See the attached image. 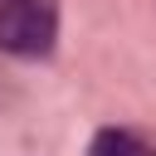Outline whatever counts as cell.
I'll return each instance as SVG.
<instances>
[{
    "instance_id": "cell-1",
    "label": "cell",
    "mask_w": 156,
    "mask_h": 156,
    "mask_svg": "<svg viewBox=\"0 0 156 156\" xmlns=\"http://www.w3.org/2000/svg\"><path fill=\"white\" fill-rule=\"evenodd\" d=\"M58 44V5L54 0H0V54L49 58Z\"/></svg>"
},
{
    "instance_id": "cell-2",
    "label": "cell",
    "mask_w": 156,
    "mask_h": 156,
    "mask_svg": "<svg viewBox=\"0 0 156 156\" xmlns=\"http://www.w3.org/2000/svg\"><path fill=\"white\" fill-rule=\"evenodd\" d=\"M88 156H156V146L132 127H98L88 141Z\"/></svg>"
}]
</instances>
